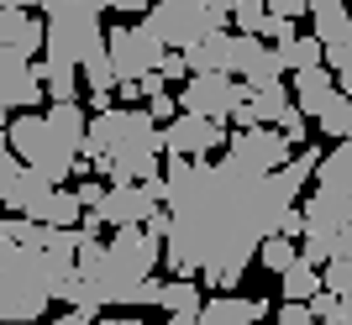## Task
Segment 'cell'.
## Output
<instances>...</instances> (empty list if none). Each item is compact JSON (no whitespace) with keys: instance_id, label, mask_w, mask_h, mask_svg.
Wrapping results in <instances>:
<instances>
[{"instance_id":"obj_28","label":"cell","mask_w":352,"mask_h":325,"mask_svg":"<svg viewBox=\"0 0 352 325\" xmlns=\"http://www.w3.org/2000/svg\"><path fill=\"white\" fill-rule=\"evenodd\" d=\"M321 278L331 294H352V257H331V263L321 267Z\"/></svg>"},{"instance_id":"obj_20","label":"cell","mask_w":352,"mask_h":325,"mask_svg":"<svg viewBox=\"0 0 352 325\" xmlns=\"http://www.w3.org/2000/svg\"><path fill=\"white\" fill-rule=\"evenodd\" d=\"M289 105H294V84H284V79L252 84V116H258V126H279Z\"/></svg>"},{"instance_id":"obj_10","label":"cell","mask_w":352,"mask_h":325,"mask_svg":"<svg viewBox=\"0 0 352 325\" xmlns=\"http://www.w3.org/2000/svg\"><path fill=\"white\" fill-rule=\"evenodd\" d=\"M163 136H168V152H184V158H210V152H221L232 142L226 121L195 116V110H179V116L163 126Z\"/></svg>"},{"instance_id":"obj_16","label":"cell","mask_w":352,"mask_h":325,"mask_svg":"<svg viewBox=\"0 0 352 325\" xmlns=\"http://www.w3.org/2000/svg\"><path fill=\"white\" fill-rule=\"evenodd\" d=\"M268 299H242V294H216L206 299V315H200V325H263L268 320Z\"/></svg>"},{"instance_id":"obj_29","label":"cell","mask_w":352,"mask_h":325,"mask_svg":"<svg viewBox=\"0 0 352 325\" xmlns=\"http://www.w3.org/2000/svg\"><path fill=\"white\" fill-rule=\"evenodd\" d=\"M158 69H163V79H168V84H184V79L195 74V69H190V53H184V47H168Z\"/></svg>"},{"instance_id":"obj_39","label":"cell","mask_w":352,"mask_h":325,"mask_svg":"<svg viewBox=\"0 0 352 325\" xmlns=\"http://www.w3.org/2000/svg\"><path fill=\"white\" fill-rule=\"evenodd\" d=\"M21 5H27V11H47V5H53V0H21Z\"/></svg>"},{"instance_id":"obj_11","label":"cell","mask_w":352,"mask_h":325,"mask_svg":"<svg viewBox=\"0 0 352 325\" xmlns=\"http://www.w3.org/2000/svg\"><path fill=\"white\" fill-rule=\"evenodd\" d=\"M47 189H58V184H53L43 168L16 162V147L6 142V147H0V200H6V210H32Z\"/></svg>"},{"instance_id":"obj_8","label":"cell","mask_w":352,"mask_h":325,"mask_svg":"<svg viewBox=\"0 0 352 325\" xmlns=\"http://www.w3.org/2000/svg\"><path fill=\"white\" fill-rule=\"evenodd\" d=\"M43 95H47L43 69H37V63H32L21 47H0V105H6V116L32 110Z\"/></svg>"},{"instance_id":"obj_37","label":"cell","mask_w":352,"mask_h":325,"mask_svg":"<svg viewBox=\"0 0 352 325\" xmlns=\"http://www.w3.org/2000/svg\"><path fill=\"white\" fill-rule=\"evenodd\" d=\"M95 325H142V320H137V315H100Z\"/></svg>"},{"instance_id":"obj_9","label":"cell","mask_w":352,"mask_h":325,"mask_svg":"<svg viewBox=\"0 0 352 325\" xmlns=\"http://www.w3.org/2000/svg\"><path fill=\"white\" fill-rule=\"evenodd\" d=\"M294 142L279 132V126H236L232 142H226V152L232 158H242L248 168H258V173H279L284 162L294 158Z\"/></svg>"},{"instance_id":"obj_19","label":"cell","mask_w":352,"mask_h":325,"mask_svg":"<svg viewBox=\"0 0 352 325\" xmlns=\"http://www.w3.org/2000/svg\"><path fill=\"white\" fill-rule=\"evenodd\" d=\"M43 84H47V100H74L79 95V79H85V63H74V58H63V53H47L43 63Z\"/></svg>"},{"instance_id":"obj_13","label":"cell","mask_w":352,"mask_h":325,"mask_svg":"<svg viewBox=\"0 0 352 325\" xmlns=\"http://www.w3.org/2000/svg\"><path fill=\"white\" fill-rule=\"evenodd\" d=\"M289 84H294V105L305 110L310 121H321L331 105L347 95V89L337 84V74H331V63H316V69H300V74H289Z\"/></svg>"},{"instance_id":"obj_27","label":"cell","mask_w":352,"mask_h":325,"mask_svg":"<svg viewBox=\"0 0 352 325\" xmlns=\"http://www.w3.org/2000/svg\"><path fill=\"white\" fill-rule=\"evenodd\" d=\"M268 21V0H236L232 5V27L236 32H263Z\"/></svg>"},{"instance_id":"obj_21","label":"cell","mask_w":352,"mask_h":325,"mask_svg":"<svg viewBox=\"0 0 352 325\" xmlns=\"http://www.w3.org/2000/svg\"><path fill=\"white\" fill-rule=\"evenodd\" d=\"M279 283H284V299H316V294L326 289L321 267H316V263H305V257H300V263H294L289 273H279Z\"/></svg>"},{"instance_id":"obj_17","label":"cell","mask_w":352,"mask_h":325,"mask_svg":"<svg viewBox=\"0 0 352 325\" xmlns=\"http://www.w3.org/2000/svg\"><path fill=\"white\" fill-rule=\"evenodd\" d=\"M27 215H32V221H43V226H79V221H85V200H79V189H63V184H58V189H47Z\"/></svg>"},{"instance_id":"obj_23","label":"cell","mask_w":352,"mask_h":325,"mask_svg":"<svg viewBox=\"0 0 352 325\" xmlns=\"http://www.w3.org/2000/svg\"><path fill=\"white\" fill-rule=\"evenodd\" d=\"M258 263H263L268 273H289V267L300 263V241L274 231V237H263V247H258Z\"/></svg>"},{"instance_id":"obj_2","label":"cell","mask_w":352,"mask_h":325,"mask_svg":"<svg viewBox=\"0 0 352 325\" xmlns=\"http://www.w3.org/2000/svg\"><path fill=\"white\" fill-rule=\"evenodd\" d=\"M53 273H47L43 247H21V241H0V320L6 325H32L43 320L53 304Z\"/></svg>"},{"instance_id":"obj_36","label":"cell","mask_w":352,"mask_h":325,"mask_svg":"<svg viewBox=\"0 0 352 325\" xmlns=\"http://www.w3.org/2000/svg\"><path fill=\"white\" fill-rule=\"evenodd\" d=\"M53 325H95V315H85V310H69V315H58Z\"/></svg>"},{"instance_id":"obj_15","label":"cell","mask_w":352,"mask_h":325,"mask_svg":"<svg viewBox=\"0 0 352 325\" xmlns=\"http://www.w3.org/2000/svg\"><path fill=\"white\" fill-rule=\"evenodd\" d=\"M0 43L6 47H21V53H43L47 47V21L27 16V5H0Z\"/></svg>"},{"instance_id":"obj_38","label":"cell","mask_w":352,"mask_h":325,"mask_svg":"<svg viewBox=\"0 0 352 325\" xmlns=\"http://www.w3.org/2000/svg\"><path fill=\"white\" fill-rule=\"evenodd\" d=\"M337 257H352V226H342V237H337Z\"/></svg>"},{"instance_id":"obj_32","label":"cell","mask_w":352,"mask_h":325,"mask_svg":"<svg viewBox=\"0 0 352 325\" xmlns=\"http://www.w3.org/2000/svg\"><path fill=\"white\" fill-rule=\"evenodd\" d=\"M305 110H300V105H289V110H284V121H279V132L284 136H289V142H294V147H300V142H305Z\"/></svg>"},{"instance_id":"obj_34","label":"cell","mask_w":352,"mask_h":325,"mask_svg":"<svg viewBox=\"0 0 352 325\" xmlns=\"http://www.w3.org/2000/svg\"><path fill=\"white\" fill-rule=\"evenodd\" d=\"M158 0H116V11H132V16H147Z\"/></svg>"},{"instance_id":"obj_26","label":"cell","mask_w":352,"mask_h":325,"mask_svg":"<svg viewBox=\"0 0 352 325\" xmlns=\"http://www.w3.org/2000/svg\"><path fill=\"white\" fill-rule=\"evenodd\" d=\"M163 310H206V299H200V289H195L190 278H168V289H163Z\"/></svg>"},{"instance_id":"obj_31","label":"cell","mask_w":352,"mask_h":325,"mask_svg":"<svg viewBox=\"0 0 352 325\" xmlns=\"http://www.w3.org/2000/svg\"><path fill=\"white\" fill-rule=\"evenodd\" d=\"M147 110H153V121H163V126H168L184 105H179V95H168V89H163V95H153V100H147Z\"/></svg>"},{"instance_id":"obj_12","label":"cell","mask_w":352,"mask_h":325,"mask_svg":"<svg viewBox=\"0 0 352 325\" xmlns=\"http://www.w3.org/2000/svg\"><path fill=\"white\" fill-rule=\"evenodd\" d=\"M232 74H242L248 84H263V79H284V53L279 43H268L263 32H236L232 37Z\"/></svg>"},{"instance_id":"obj_24","label":"cell","mask_w":352,"mask_h":325,"mask_svg":"<svg viewBox=\"0 0 352 325\" xmlns=\"http://www.w3.org/2000/svg\"><path fill=\"white\" fill-rule=\"evenodd\" d=\"M279 53H284V69H289V74L326 63V43H321V37H294V43H284Z\"/></svg>"},{"instance_id":"obj_1","label":"cell","mask_w":352,"mask_h":325,"mask_svg":"<svg viewBox=\"0 0 352 325\" xmlns=\"http://www.w3.org/2000/svg\"><path fill=\"white\" fill-rule=\"evenodd\" d=\"M321 147H300L279 173H258L242 158L210 162L168 152V257L163 267L174 278H200L221 289L226 267H248L284 221V210L305 200V178L321 168Z\"/></svg>"},{"instance_id":"obj_4","label":"cell","mask_w":352,"mask_h":325,"mask_svg":"<svg viewBox=\"0 0 352 325\" xmlns=\"http://www.w3.org/2000/svg\"><path fill=\"white\" fill-rule=\"evenodd\" d=\"M100 11H111L105 0H53L47 5V53L85 63L95 47H105L111 32H100Z\"/></svg>"},{"instance_id":"obj_7","label":"cell","mask_w":352,"mask_h":325,"mask_svg":"<svg viewBox=\"0 0 352 325\" xmlns=\"http://www.w3.org/2000/svg\"><path fill=\"white\" fill-rule=\"evenodd\" d=\"M111 58H116V74H121V84H137L142 74H153L163 63V53H168V43L163 37H153V32L137 21V27H111Z\"/></svg>"},{"instance_id":"obj_6","label":"cell","mask_w":352,"mask_h":325,"mask_svg":"<svg viewBox=\"0 0 352 325\" xmlns=\"http://www.w3.org/2000/svg\"><path fill=\"white\" fill-rule=\"evenodd\" d=\"M252 100V84L248 79H232V74H190L184 89H179V105L195 110V116H216V121H232L236 105Z\"/></svg>"},{"instance_id":"obj_35","label":"cell","mask_w":352,"mask_h":325,"mask_svg":"<svg viewBox=\"0 0 352 325\" xmlns=\"http://www.w3.org/2000/svg\"><path fill=\"white\" fill-rule=\"evenodd\" d=\"M200 315H206V310H174L168 325H200Z\"/></svg>"},{"instance_id":"obj_3","label":"cell","mask_w":352,"mask_h":325,"mask_svg":"<svg viewBox=\"0 0 352 325\" xmlns=\"http://www.w3.org/2000/svg\"><path fill=\"white\" fill-rule=\"evenodd\" d=\"M6 142L21 152V162L43 168L53 184L74 178V168H79V147H74V142H69V136H63L47 116H32V110H21V116L6 126Z\"/></svg>"},{"instance_id":"obj_33","label":"cell","mask_w":352,"mask_h":325,"mask_svg":"<svg viewBox=\"0 0 352 325\" xmlns=\"http://www.w3.org/2000/svg\"><path fill=\"white\" fill-rule=\"evenodd\" d=\"M74 189H79V200H85V210H100V205H105V194H111V189H105V184H100V178H79Z\"/></svg>"},{"instance_id":"obj_18","label":"cell","mask_w":352,"mask_h":325,"mask_svg":"<svg viewBox=\"0 0 352 325\" xmlns=\"http://www.w3.org/2000/svg\"><path fill=\"white\" fill-rule=\"evenodd\" d=\"M232 37L236 32H210V37H200L195 47H184L190 53V69L195 74H232Z\"/></svg>"},{"instance_id":"obj_22","label":"cell","mask_w":352,"mask_h":325,"mask_svg":"<svg viewBox=\"0 0 352 325\" xmlns=\"http://www.w3.org/2000/svg\"><path fill=\"white\" fill-rule=\"evenodd\" d=\"M47 121L58 126L63 136H69L74 147L85 152V136H89V116L79 110V100H53V110H47Z\"/></svg>"},{"instance_id":"obj_25","label":"cell","mask_w":352,"mask_h":325,"mask_svg":"<svg viewBox=\"0 0 352 325\" xmlns=\"http://www.w3.org/2000/svg\"><path fill=\"white\" fill-rule=\"evenodd\" d=\"M316 126H321V136H337V142H352V95H342V100L331 105V110H326V116L316 121Z\"/></svg>"},{"instance_id":"obj_5","label":"cell","mask_w":352,"mask_h":325,"mask_svg":"<svg viewBox=\"0 0 352 325\" xmlns=\"http://www.w3.org/2000/svg\"><path fill=\"white\" fill-rule=\"evenodd\" d=\"M142 27L153 32V37H163L168 47H195L200 37L221 32L226 21L210 11L206 0H158V5L142 16Z\"/></svg>"},{"instance_id":"obj_14","label":"cell","mask_w":352,"mask_h":325,"mask_svg":"<svg viewBox=\"0 0 352 325\" xmlns=\"http://www.w3.org/2000/svg\"><path fill=\"white\" fill-rule=\"evenodd\" d=\"M158 210H163V205L147 194V184H111V194H105L100 215H105V226L116 231V226H147Z\"/></svg>"},{"instance_id":"obj_30","label":"cell","mask_w":352,"mask_h":325,"mask_svg":"<svg viewBox=\"0 0 352 325\" xmlns=\"http://www.w3.org/2000/svg\"><path fill=\"white\" fill-rule=\"evenodd\" d=\"M263 37L268 43H294V16H279V11H268V21H263Z\"/></svg>"}]
</instances>
